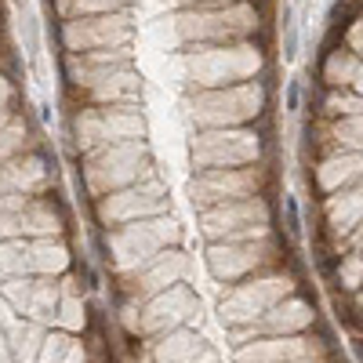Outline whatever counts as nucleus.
I'll use <instances>...</instances> for the list:
<instances>
[{
  "instance_id": "f8f14e48",
  "label": "nucleus",
  "mask_w": 363,
  "mask_h": 363,
  "mask_svg": "<svg viewBox=\"0 0 363 363\" xmlns=\"http://www.w3.org/2000/svg\"><path fill=\"white\" fill-rule=\"evenodd\" d=\"M313 327H316V306L301 291H294L284 301H277L269 313H262L255 323L225 327V330H229V342L236 349V345H244L251 338H262V335H301V330H313Z\"/></svg>"
},
{
  "instance_id": "dca6fc26",
  "label": "nucleus",
  "mask_w": 363,
  "mask_h": 363,
  "mask_svg": "<svg viewBox=\"0 0 363 363\" xmlns=\"http://www.w3.org/2000/svg\"><path fill=\"white\" fill-rule=\"evenodd\" d=\"M359 178H363V153H356V149H335V153H327V157H316L313 171H309L316 196L356 186Z\"/></svg>"
},
{
  "instance_id": "5701e85b",
  "label": "nucleus",
  "mask_w": 363,
  "mask_h": 363,
  "mask_svg": "<svg viewBox=\"0 0 363 363\" xmlns=\"http://www.w3.org/2000/svg\"><path fill=\"white\" fill-rule=\"evenodd\" d=\"M58 301H62V291H58L55 277H33V294H29V309L22 313L26 320H37L44 327H55V313Z\"/></svg>"
},
{
  "instance_id": "ddd939ff",
  "label": "nucleus",
  "mask_w": 363,
  "mask_h": 363,
  "mask_svg": "<svg viewBox=\"0 0 363 363\" xmlns=\"http://www.w3.org/2000/svg\"><path fill=\"white\" fill-rule=\"evenodd\" d=\"M193 320H200V298L182 280L153 298H145L138 306V338L164 335L171 327H189Z\"/></svg>"
},
{
  "instance_id": "b1692460",
  "label": "nucleus",
  "mask_w": 363,
  "mask_h": 363,
  "mask_svg": "<svg viewBox=\"0 0 363 363\" xmlns=\"http://www.w3.org/2000/svg\"><path fill=\"white\" fill-rule=\"evenodd\" d=\"M26 272H29V240L22 236L0 240V280L26 277Z\"/></svg>"
},
{
  "instance_id": "a878e982",
  "label": "nucleus",
  "mask_w": 363,
  "mask_h": 363,
  "mask_svg": "<svg viewBox=\"0 0 363 363\" xmlns=\"http://www.w3.org/2000/svg\"><path fill=\"white\" fill-rule=\"evenodd\" d=\"M55 327H62L66 335H84L87 327V306L80 301V294H62V301H58V313H55Z\"/></svg>"
},
{
  "instance_id": "4be33fe9",
  "label": "nucleus",
  "mask_w": 363,
  "mask_h": 363,
  "mask_svg": "<svg viewBox=\"0 0 363 363\" xmlns=\"http://www.w3.org/2000/svg\"><path fill=\"white\" fill-rule=\"evenodd\" d=\"M8 345H11V356H15V363H37V352H40V342H44V335H48V327L44 323H37V320H15L8 330Z\"/></svg>"
},
{
  "instance_id": "4c0bfd02",
  "label": "nucleus",
  "mask_w": 363,
  "mask_h": 363,
  "mask_svg": "<svg viewBox=\"0 0 363 363\" xmlns=\"http://www.w3.org/2000/svg\"><path fill=\"white\" fill-rule=\"evenodd\" d=\"M95 363H102V359H95Z\"/></svg>"
},
{
  "instance_id": "39448f33",
  "label": "nucleus",
  "mask_w": 363,
  "mask_h": 363,
  "mask_svg": "<svg viewBox=\"0 0 363 363\" xmlns=\"http://www.w3.org/2000/svg\"><path fill=\"white\" fill-rule=\"evenodd\" d=\"M301 291V277H294L291 269H269V272H255V277L229 284L222 301H218V316L225 327H244L255 323L262 313H269L277 301H284L287 294Z\"/></svg>"
},
{
  "instance_id": "6e6552de",
  "label": "nucleus",
  "mask_w": 363,
  "mask_h": 363,
  "mask_svg": "<svg viewBox=\"0 0 363 363\" xmlns=\"http://www.w3.org/2000/svg\"><path fill=\"white\" fill-rule=\"evenodd\" d=\"M142 167H149L145 160V142L142 138H131V142H113V145H102L95 153L84 157V186L91 196H106L113 189H124V186H135L142 178Z\"/></svg>"
},
{
  "instance_id": "58836bf2",
  "label": "nucleus",
  "mask_w": 363,
  "mask_h": 363,
  "mask_svg": "<svg viewBox=\"0 0 363 363\" xmlns=\"http://www.w3.org/2000/svg\"><path fill=\"white\" fill-rule=\"evenodd\" d=\"M335 363H342V359H335Z\"/></svg>"
},
{
  "instance_id": "7ed1b4c3",
  "label": "nucleus",
  "mask_w": 363,
  "mask_h": 363,
  "mask_svg": "<svg viewBox=\"0 0 363 363\" xmlns=\"http://www.w3.org/2000/svg\"><path fill=\"white\" fill-rule=\"evenodd\" d=\"M265 15L251 0H236L222 8H182L174 18L178 40L182 44H233V40H251Z\"/></svg>"
},
{
  "instance_id": "9d476101",
  "label": "nucleus",
  "mask_w": 363,
  "mask_h": 363,
  "mask_svg": "<svg viewBox=\"0 0 363 363\" xmlns=\"http://www.w3.org/2000/svg\"><path fill=\"white\" fill-rule=\"evenodd\" d=\"M189 255L182 247H164L157 251L149 262H142L138 269L131 272H113L116 277V301H135V306H142L145 298H153L160 291H167L171 284H182L189 277Z\"/></svg>"
},
{
  "instance_id": "72a5a7b5",
  "label": "nucleus",
  "mask_w": 363,
  "mask_h": 363,
  "mask_svg": "<svg viewBox=\"0 0 363 363\" xmlns=\"http://www.w3.org/2000/svg\"><path fill=\"white\" fill-rule=\"evenodd\" d=\"M15 320H18V313L11 309V301H8V298H0V330H8Z\"/></svg>"
},
{
  "instance_id": "6ab92c4d",
  "label": "nucleus",
  "mask_w": 363,
  "mask_h": 363,
  "mask_svg": "<svg viewBox=\"0 0 363 363\" xmlns=\"http://www.w3.org/2000/svg\"><path fill=\"white\" fill-rule=\"evenodd\" d=\"M207 338L193 335L189 327H171L164 335H153L149 342V359L153 363H200V356L207 352Z\"/></svg>"
},
{
  "instance_id": "412c9836",
  "label": "nucleus",
  "mask_w": 363,
  "mask_h": 363,
  "mask_svg": "<svg viewBox=\"0 0 363 363\" xmlns=\"http://www.w3.org/2000/svg\"><path fill=\"white\" fill-rule=\"evenodd\" d=\"M66 269H73V255L58 236H40L29 240V272L37 277H62Z\"/></svg>"
},
{
  "instance_id": "f257e3e1",
  "label": "nucleus",
  "mask_w": 363,
  "mask_h": 363,
  "mask_svg": "<svg viewBox=\"0 0 363 363\" xmlns=\"http://www.w3.org/2000/svg\"><path fill=\"white\" fill-rule=\"evenodd\" d=\"M269 58L258 40H233V44H186V73L196 91L229 87L255 77H265Z\"/></svg>"
},
{
  "instance_id": "9b49d317",
  "label": "nucleus",
  "mask_w": 363,
  "mask_h": 363,
  "mask_svg": "<svg viewBox=\"0 0 363 363\" xmlns=\"http://www.w3.org/2000/svg\"><path fill=\"white\" fill-rule=\"evenodd\" d=\"M167 211V196L160 182H135V186L124 189H113L106 196L95 200V218L99 225L113 229V225H124V222H138V218H157Z\"/></svg>"
},
{
  "instance_id": "c9c22d12",
  "label": "nucleus",
  "mask_w": 363,
  "mask_h": 363,
  "mask_svg": "<svg viewBox=\"0 0 363 363\" xmlns=\"http://www.w3.org/2000/svg\"><path fill=\"white\" fill-rule=\"evenodd\" d=\"M287 106H291V109L298 106V84H291V91H287Z\"/></svg>"
},
{
  "instance_id": "a211bd4d",
  "label": "nucleus",
  "mask_w": 363,
  "mask_h": 363,
  "mask_svg": "<svg viewBox=\"0 0 363 363\" xmlns=\"http://www.w3.org/2000/svg\"><path fill=\"white\" fill-rule=\"evenodd\" d=\"M313 345V330L301 335H262L236 345V363H291Z\"/></svg>"
},
{
  "instance_id": "423d86ee",
  "label": "nucleus",
  "mask_w": 363,
  "mask_h": 363,
  "mask_svg": "<svg viewBox=\"0 0 363 363\" xmlns=\"http://www.w3.org/2000/svg\"><path fill=\"white\" fill-rule=\"evenodd\" d=\"M182 244V225L174 218H138V222H124V225H113L106 236V262L113 272H131L142 262H149L157 251L164 247H178Z\"/></svg>"
},
{
  "instance_id": "bb28decb",
  "label": "nucleus",
  "mask_w": 363,
  "mask_h": 363,
  "mask_svg": "<svg viewBox=\"0 0 363 363\" xmlns=\"http://www.w3.org/2000/svg\"><path fill=\"white\" fill-rule=\"evenodd\" d=\"M29 294H33V277H29V272L26 277H8L4 284H0V298H8L15 313L29 309Z\"/></svg>"
},
{
  "instance_id": "e433bc0d",
  "label": "nucleus",
  "mask_w": 363,
  "mask_h": 363,
  "mask_svg": "<svg viewBox=\"0 0 363 363\" xmlns=\"http://www.w3.org/2000/svg\"><path fill=\"white\" fill-rule=\"evenodd\" d=\"M352 4H356V8H359V11H363V0H352Z\"/></svg>"
},
{
  "instance_id": "0eeeda50",
  "label": "nucleus",
  "mask_w": 363,
  "mask_h": 363,
  "mask_svg": "<svg viewBox=\"0 0 363 363\" xmlns=\"http://www.w3.org/2000/svg\"><path fill=\"white\" fill-rule=\"evenodd\" d=\"M265 153H269V142L262 138L258 124H244V128H200L193 135V167L196 171L262 164Z\"/></svg>"
},
{
  "instance_id": "473e14b6",
  "label": "nucleus",
  "mask_w": 363,
  "mask_h": 363,
  "mask_svg": "<svg viewBox=\"0 0 363 363\" xmlns=\"http://www.w3.org/2000/svg\"><path fill=\"white\" fill-rule=\"evenodd\" d=\"M174 8H222V4H236V0H171Z\"/></svg>"
},
{
  "instance_id": "4468645a",
  "label": "nucleus",
  "mask_w": 363,
  "mask_h": 363,
  "mask_svg": "<svg viewBox=\"0 0 363 363\" xmlns=\"http://www.w3.org/2000/svg\"><path fill=\"white\" fill-rule=\"evenodd\" d=\"M196 218H200V233L211 244V240H225L229 233L244 229V225H277V203L269 200V193H258V196L203 207L196 211Z\"/></svg>"
},
{
  "instance_id": "1a4fd4ad",
  "label": "nucleus",
  "mask_w": 363,
  "mask_h": 363,
  "mask_svg": "<svg viewBox=\"0 0 363 363\" xmlns=\"http://www.w3.org/2000/svg\"><path fill=\"white\" fill-rule=\"evenodd\" d=\"M272 186V171L265 164H247V167H215V171H196V178L189 182V196L193 207H215L225 200H244V196H258Z\"/></svg>"
},
{
  "instance_id": "c756f323",
  "label": "nucleus",
  "mask_w": 363,
  "mask_h": 363,
  "mask_svg": "<svg viewBox=\"0 0 363 363\" xmlns=\"http://www.w3.org/2000/svg\"><path fill=\"white\" fill-rule=\"evenodd\" d=\"M280 33H284V58H294L298 55V29H294L291 8H284V15H280Z\"/></svg>"
},
{
  "instance_id": "f3484780",
  "label": "nucleus",
  "mask_w": 363,
  "mask_h": 363,
  "mask_svg": "<svg viewBox=\"0 0 363 363\" xmlns=\"http://www.w3.org/2000/svg\"><path fill=\"white\" fill-rule=\"evenodd\" d=\"M316 211H320V225L335 240H345L363 222V178L356 182V186H345L338 193L320 196Z\"/></svg>"
},
{
  "instance_id": "2f4dec72",
  "label": "nucleus",
  "mask_w": 363,
  "mask_h": 363,
  "mask_svg": "<svg viewBox=\"0 0 363 363\" xmlns=\"http://www.w3.org/2000/svg\"><path fill=\"white\" fill-rule=\"evenodd\" d=\"M62 363H91V356H87V345H84V338H69V345H66V356H62Z\"/></svg>"
},
{
  "instance_id": "f03ea898",
  "label": "nucleus",
  "mask_w": 363,
  "mask_h": 363,
  "mask_svg": "<svg viewBox=\"0 0 363 363\" xmlns=\"http://www.w3.org/2000/svg\"><path fill=\"white\" fill-rule=\"evenodd\" d=\"M269 109V80L255 77L244 84H229V87H207L196 91L189 102V120L200 128H244L258 124Z\"/></svg>"
},
{
  "instance_id": "c85d7f7f",
  "label": "nucleus",
  "mask_w": 363,
  "mask_h": 363,
  "mask_svg": "<svg viewBox=\"0 0 363 363\" xmlns=\"http://www.w3.org/2000/svg\"><path fill=\"white\" fill-rule=\"evenodd\" d=\"M363 11L352 4V0H335V4H330V11H327V26L330 29H345L349 22H356Z\"/></svg>"
},
{
  "instance_id": "cd10ccee",
  "label": "nucleus",
  "mask_w": 363,
  "mask_h": 363,
  "mask_svg": "<svg viewBox=\"0 0 363 363\" xmlns=\"http://www.w3.org/2000/svg\"><path fill=\"white\" fill-rule=\"evenodd\" d=\"M69 338H73V335H66L62 327H58V330L48 327V335H44V342H40V352H37V363H62Z\"/></svg>"
},
{
  "instance_id": "2eb2a0df",
  "label": "nucleus",
  "mask_w": 363,
  "mask_h": 363,
  "mask_svg": "<svg viewBox=\"0 0 363 363\" xmlns=\"http://www.w3.org/2000/svg\"><path fill=\"white\" fill-rule=\"evenodd\" d=\"M131 40L128 11H102V15H77L62 22V44L69 55L95 51V48H120Z\"/></svg>"
},
{
  "instance_id": "7c9ffc66",
  "label": "nucleus",
  "mask_w": 363,
  "mask_h": 363,
  "mask_svg": "<svg viewBox=\"0 0 363 363\" xmlns=\"http://www.w3.org/2000/svg\"><path fill=\"white\" fill-rule=\"evenodd\" d=\"M284 229L291 240H301V218H298V200L284 193Z\"/></svg>"
},
{
  "instance_id": "aec40b11",
  "label": "nucleus",
  "mask_w": 363,
  "mask_h": 363,
  "mask_svg": "<svg viewBox=\"0 0 363 363\" xmlns=\"http://www.w3.org/2000/svg\"><path fill=\"white\" fill-rule=\"evenodd\" d=\"M359 62H363V58L356 51H349L345 44H335V48L320 51V58H316V80L323 87H349Z\"/></svg>"
},
{
  "instance_id": "20e7f679",
  "label": "nucleus",
  "mask_w": 363,
  "mask_h": 363,
  "mask_svg": "<svg viewBox=\"0 0 363 363\" xmlns=\"http://www.w3.org/2000/svg\"><path fill=\"white\" fill-rule=\"evenodd\" d=\"M287 251H291V244H284L280 233L262 236V240H240V244L211 240L207 251H203V262H207V272L215 277V284L229 287V284H240V280L255 277V272L280 269Z\"/></svg>"
},
{
  "instance_id": "f704fd0d",
  "label": "nucleus",
  "mask_w": 363,
  "mask_h": 363,
  "mask_svg": "<svg viewBox=\"0 0 363 363\" xmlns=\"http://www.w3.org/2000/svg\"><path fill=\"white\" fill-rule=\"evenodd\" d=\"M352 356L356 363H363V335H352Z\"/></svg>"
},
{
  "instance_id": "393cba45",
  "label": "nucleus",
  "mask_w": 363,
  "mask_h": 363,
  "mask_svg": "<svg viewBox=\"0 0 363 363\" xmlns=\"http://www.w3.org/2000/svg\"><path fill=\"white\" fill-rule=\"evenodd\" d=\"M330 287H338L345 294L363 291V255L359 251H345L338 258V269H335V277H330Z\"/></svg>"
}]
</instances>
